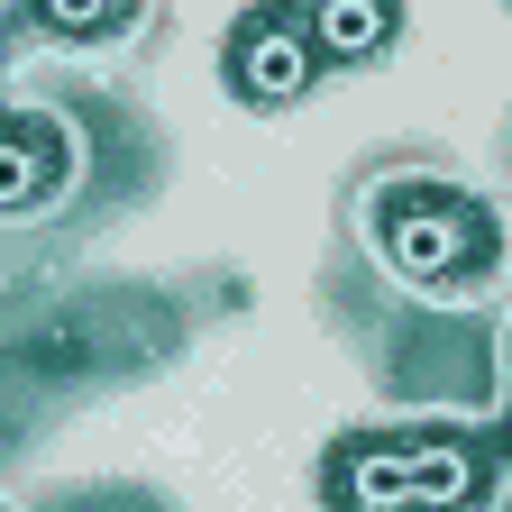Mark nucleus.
<instances>
[{
	"instance_id": "nucleus-2",
	"label": "nucleus",
	"mask_w": 512,
	"mask_h": 512,
	"mask_svg": "<svg viewBox=\"0 0 512 512\" xmlns=\"http://www.w3.org/2000/svg\"><path fill=\"white\" fill-rule=\"evenodd\" d=\"M220 74H229V101H247V110H293L330 64H320V46H311V28H302L293 0H266V10H247L229 28Z\"/></svg>"
},
{
	"instance_id": "nucleus-6",
	"label": "nucleus",
	"mask_w": 512,
	"mask_h": 512,
	"mask_svg": "<svg viewBox=\"0 0 512 512\" xmlns=\"http://www.w3.org/2000/svg\"><path fill=\"white\" fill-rule=\"evenodd\" d=\"M320 485H330L339 512H412V503H403V430H366V439H348Z\"/></svg>"
},
{
	"instance_id": "nucleus-4",
	"label": "nucleus",
	"mask_w": 512,
	"mask_h": 512,
	"mask_svg": "<svg viewBox=\"0 0 512 512\" xmlns=\"http://www.w3.org/2000/svg\"><path fill=\"white\" fill-rule=\"evenodd\" d=\"M403 503L412 512H476L485 503V448L467 430H403Z\"/></svg>"
},
{
	"instance_id": "nucleus-7",
	"label": "nucleus",
	"mask_w": 512,
	"mask_h": 512,
	"mask_svg": "<svg viewBox=\"0 0 512 512\" xmlns=\"http://www.w3.org/2000/svg\"><path fill=\"white\" fill-rule=\"evenodd\" d=\"M28 10H37V28L92 46V37H119L128 19H138V0H28Z\"/></svg>"
},
{
	"instance_id": "nucleus-5",
	"label": "nucleus",
	"mask_w": 512,
	"mask_h": 512,
	"mask_svg": "<svg viewBox=\"0 0 512 512\" xmlns=\"http://www.w3.org/2000/svg\"><path fill=\"white\" fill-rule=\"evenodd\" d=\"M320 64H375L384 46L403 37V0H293Z\"/></svg>"
},
{
	"instance_id": "nucleus-8",
	"label": "nucleus",
	"mask_w": 512,
	"mask_h": 512,
	"mask_svg": "<svg viewBox=\"0 0 512 512\" xmlns=\"http://www.w3.org/2000/svg\"><path fill=\"white\" fill-rule=\"evenodd\" d=\"M503 439H512V421H503Z\"/></svg>"
},
{
	"instance_id": "nucleus-1",
	"label": "nucleus",
	"mask_w": 512,
	"mask_h": 512,
	"mask_svg": "<svg viewBox=\"0 0 512 512\" xmlns=\"http://www.w3.org/2000/svg\"><path fill=\"white\" fill-rule=\"evenodd\" d=\"M366 238H375V256L403 284H430V293L476 284L503 256L494 202H476V192H458V183H384L366 202Z\"/></svg>"
},
{
	"instance_id": "nucleus-3",
	"label": "nucleus",
	"mask_w": 512,
	"mask_h": 512,
	"mask_svg": "<svg viewBox=\"0 0 512 512\" xmlns=\"http://www.w3.org/2000/svg\"><path fill=\"white\" fill-rule=\"evenodd\" d=\"M64 174H74V147L46 110H0V220H28L37 202H55Z\"/></svg>"
}]
</instances>
